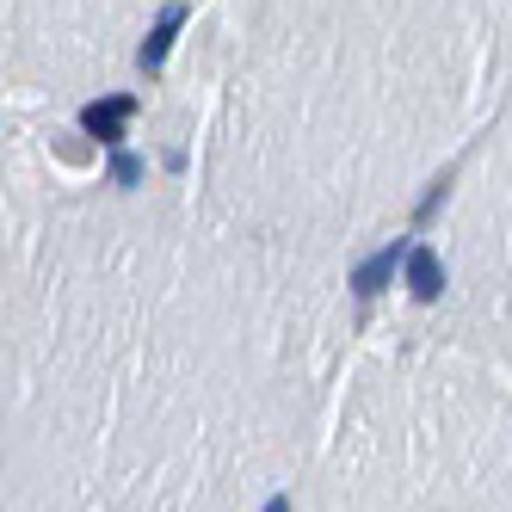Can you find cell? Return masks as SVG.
Here are the masks:
<instances>
[{
  "mask_svg": "<svg viewBox=\"0 0 512 512\" xmlns=\"http://www.w3.org/2000/svg\"><path fill=\"white\" fill-rule=\"evenodd\" d=\"M445 192H451V173H445V179H432V186H426V198H420V210H414L420 223H432V210L445 204Z\"/></svg>",
  "mask_w": 512,
  "mask_h": 512,
  "instance_id": "obj_6",
  "label": "cell"
},
{
  "mask_svg": "<svg viewBox=\"0 0 512 512\" xmlns=\"http://www.w3.org/2000/svg\"><path fill=\"white\" fill-rule=\"evenodd\" d=\"M408 247H414V241H383L377 253H364V260L352 266V278H346V284H352V297H358V303L383 297V290L395 284V272H401V260H408Z\"/></svg>",
  "mask_w": 512,
  "mask_h": 512,
  "instance_id": "obj_1",
  "label": "cell"
},
{
  "mask_svg": "<svg viewBox=\"0 0 512 512\" xmlns=\"http://www.w3.org/2000/svg\"><path fill=\"white\" fill-rule=\"evenodd\" d=\"M186 19H192L186 0H167V7L155 13L149 38H142V50H136V68H142V75H161V68H167V56H173V44H179V31H186Z\"/></svg>",
  "mask_w": 512,
  "mask_h": 512,
  "instance_id": "obj_2",
  "label": "cell"
},
{
  "mask_svg": "<svg viewBox=\"0 0 512 512\" xmlns=\"http://www.w3.org/2000/svg\"><path fill=\"white\" fill-rule=\"evenodd\" d=\"M136 112V93H105L93 105H81V130L99 142V149H124V118Z\"/></svg>",
  "mask_w": 512,
  "mask_h": 512,
  "instance_id": "obj_3",
  "label": "cell"
},
{
  "mask_svg": "<svg viewBox=\"0 0 512 512\" xmlns=\"http://www.w3.org/2000/svg\"><path fill=\"white\" fill-rule=\"evenodd\" d=\"M401 278H408V290H414L420 303H438V297H445V260H438L426 241L408 247V260H401Z\"/></svg>",
  "mask_w": 512,
  "mask_h": 512,
  "instance_id": "obj_4",
  "label": "cell"
},
{
  "mask_svg": "<svg viewBox=\"0 0 512 512\" xmlns=\"http://www.w3.org/2000/svg\"><path fill=\"white\" fill-rule=\"evenodd\" d=\"M112 186H142V155L112 149Z\"/></svg>",
  "mask_w": 512,
  "mask_h": 512,
  "instance_id": "obj_5",
  "label": "cell"
},
{
  "mask_svg": "<svg viewBox=\"0 0 512 512\" xmlns=\"http://www.w3.org/2000/svg\"><path fill=\"white\" fill-rule=\"evenodd\" d=\"M260 512H290V494H272V500H266Z\"/></svg>",
  "mask_w": 512,
  "mask_h": 512,
  "instance_id": "obj_7",
  "label": "cell"
}]
</instances>
